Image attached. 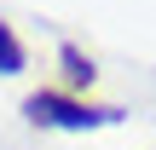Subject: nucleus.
Wrapping results in <instances>:
<instances>
[{
	"label": "nucleus",
	"mask_w": 156,
	"mask_h": 150,
	"mask_svg": "<svg viewBox=\"0 0 156 150\" xmlns=\"http://www.w3.org/2000/svg\"><path fill=\"white\" fill-rule=\"evenodd\" d=\"M23 116H29L35 127L93 133V127H116L127 110H116V104H87V98H75V92H52V87H41V92H29V98H23Z\"/></svg>",
	"instance_id": "f257e3e1"
},
{
	"label": "nucleus",
	"mask_w": 156,
	"mask_h": 150,
	"mask_svg": "<svg viewBox=\"0 0 156 150\" xmlns=\"http://www.w3.org/2000/svg\"><path fill=\"white\" fill-rule=\"evenodd\" d=\"M23 40H17V29L12 23H0V75H23Z\"/></svg>",
	"instance_id": "7ed1b4c3"
},
{
	"label": "nucleus",
	"mask_w": 156,
	"mask_h": 150,
	"mask_svg": "<svg viewBox=\"0 0 156 150\" xmlns=\"http://www.w3.org/2000/svg\"><path fill=\"white\" fill-rule=\"evenodd\" d=\"M58 69H64V81H69V87H93V81H98V64H93L75 40H64V46H58Z\"/></svg>",
	"instance_id": "f03ea898"
}]
</instances>
